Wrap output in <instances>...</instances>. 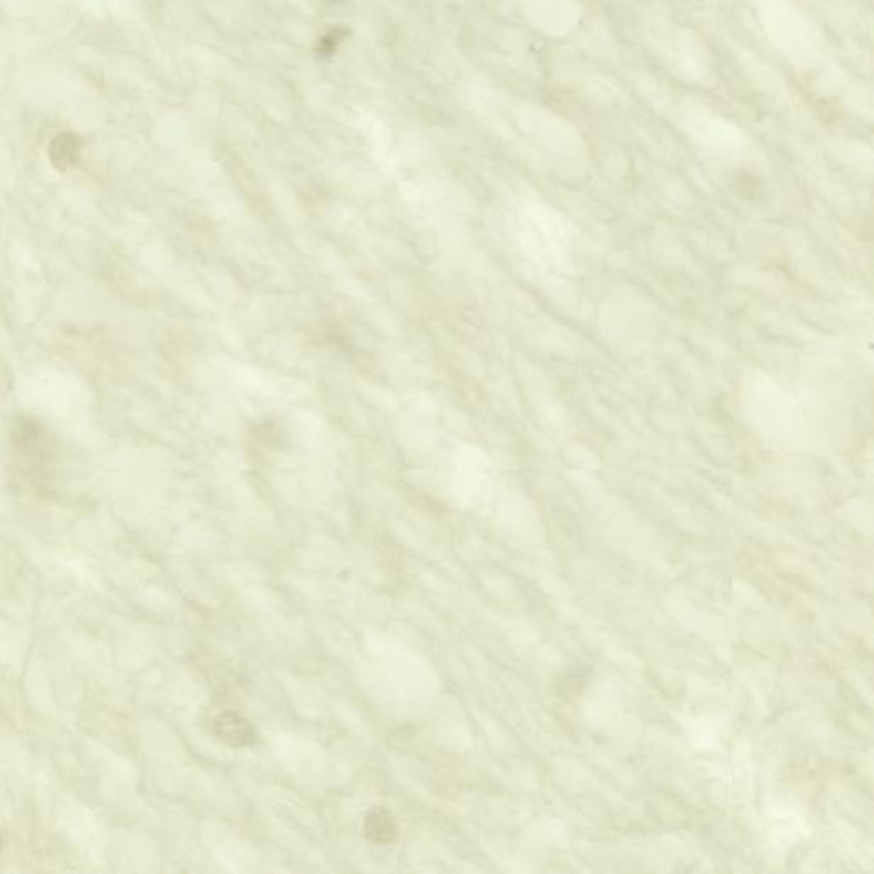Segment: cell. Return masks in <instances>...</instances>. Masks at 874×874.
Returning <instances> with one entry per match:
<instances>
[{
  "instance_id": "1",
  "label": "cell",
  "mask_w": 874,
  "mask_h": 874,
  "mask_svg": "<svg viewBox=\"0 0 874 874\" xmlns=\"http://www.w3.org/2000/svg\"><path fill=\"white\" fill-rule=\"evenodd\" d=\"M11 439L17 455L41 480L43 471H46L52 461V441L40 422L29 416H17L14 418Z\"/></svg>"
},
{
  "instance_id": "2",
  "label": "cell",
  "mask_w": 874,
  "mask_h": 874,
  "mask_svg": "<svg viewBox=\"0 0 874 874\" xmlns=\"http://www.w3.org/2000/svg\"><path fill=\"white\" fill-rule=\"evenodd\" d=\"M214 735L217 740L231 748H246L256 743L253 725L242 714L226 711L219 714L214 721Z\"/></svg>"
},
{
  "instance_id": "3",
  "label": "cell",
  "mask_w": 874,
  "mask_h": 874,
  "mask_svg": "<svg viewBox=\"0 0 874 874\" xmlns=\"http://www.w3.org/2000/svg\"><path fill=\"white\" fill-rule=\"evenodd\" d=\"M398 834L396 821L386 807H371L364 818V835L369 842L377 846L391 844Z\"/></svg>"
},
{
  "instance_id": "4",
  "label": "cell",
  "mask_w": 874,
  "mask_h": 874,
  "mask_svg": "<svg viewBox=\"0 0 874 874\" xmlns=\"http://www.w3.org/2000/svg\"><path fill=\"white\" fill-rule=\"evenodd\" d=\"M82 142L81 139L76 134L57 135L54 140L50 142L48 148V158L58 171H67L68 168L76 166L79 158H81Z\"/></svg>"
}]
</instances>
